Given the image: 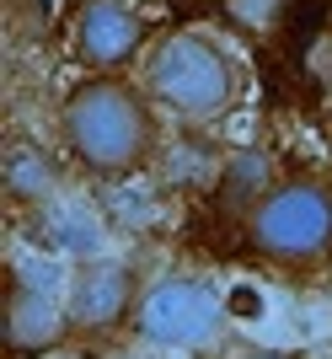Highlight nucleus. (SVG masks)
<instances>
[{"label":"nucleus","instance_id":"nucleus-7","mask_svg":"<svg viewBox=\"0 0 332 359\" xmlns=\"http://www.w3.org/2000/svg\"><path fill=\"white\" fill-rule=\"evenodd\" d=\"M0 338H6V359H43L48 348H60L70 338L64 322V300L48 290L27 285L22 273L6 269V295H0Z\"/></svg>","mask_w":332,"mask_h":359},{"label":"nucleus","instance_id":"nucleus-5","mask_svg":"<svg viewBox=\"0 0 332 359\" xmlns=\"http://www.w3.org/2000/svg\"><path fill=\"white\" fill-rule=\"evenodd\" d=\"M139 273L118 257H86L76 263L70 285H64V322H70V338H97V332L129 327L139 306Z\"/></svg>","mask_w":332,"mask_h":359},{"label":"nucleus","instance_id":"nucleus-4","mask_svg":"<svg viewBox=\"0 0 332 359\" xmlns=\"http://www.w3.org/2000/svg\"><path fill=\"white\" fill-rule=\"evenodd\" d=\"M129 332L166 354H198L226 332V300L198 273H161L155 285H145Z\"/></svg>","mask_w":332,"mask_h":359},{"label":"nucleus","instance_id":"nucleus-8","mask_svg":"<svg viewBox=\"0 0 332 359\" xmlns=\"http://www.w3.org/2000/svg\"><path fill=\"white\" fill-rule=\"evenodd\" d=\"M54 182H60V172L32 140H11L6 145V198L11 204H43L54 194Z\"/></svg>","mask_w":332,"mask_h":359},{"label":"nucleus","instance_id":"nucleus-3","mask_svg":"<svg viewBox=\"0 0 332 359\" xmlns=\"http://www.w3.org/2000/svg\"><path fill=\"white\" fill-rule=\"evenodd\" d=\"M139 86L155 97V107L182 118H220L242 97V65L198 27H172L151 38L139 60Z\"/></svg>","mask_w":332,"mask_h":359},{"label":"nucleus","instance_id":"nucleus-1","mask_svg":"<svg viewBox=\"0 0 332 359\" xmlns=\"http://www.w3.org/2000/svg\"><path fill=\"white\" fill-rule=\"evenodd\" d=\"M60 145L97 182L139 177L161 150L155 97L123 75H81L60 102Z\"/></svg>","mask_w":332,"mask_h":359},{"label":"nucleus","instance_id":"nucleus-2","mask_svg":"<svg viewBox=\"0 0 332 359\" xmlns=\"http://www.w3.org/2000/svg\"><path fill=\"white\" fill-rule=\"evenodd\" d=\"M242 236L263 263L289 273L332 263V177L321 172H279L247 204Z\"/></svg>","mask_w":332,"mask_h":359},{"label":"nucleus","instance_id":"nucleus-9","mask_svg":"<svg viewBox=\"0 0 332 359\" xmlns=\"http://www.w3.org/2000/svg\"><path fill=\"white\" fill-rule=\"evenodd\" d=\"M230 359H305V354H289V348H242Z\"/></svg>","mask_w":332,"mask_h":359},{"label":"nucleus","instance_id":"nucleus-6","mask_svg":"<svg viewBox=\"0 0 332 359\" xmlns=\"http://www.w3.org/2000/svg\"><path fill=\"white\" fill-rule=\"evenodd\" d=\"M151 48V22L129 0H81L70 16V60L91 75H118Z\"/></svg>","mask_w":332,"mask_h":359}]
</instances>
